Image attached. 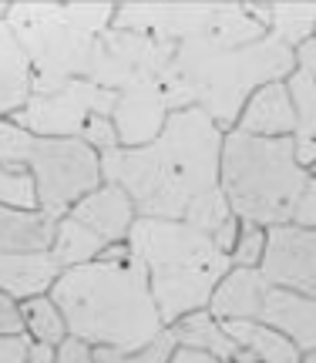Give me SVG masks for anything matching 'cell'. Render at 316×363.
I'll return each mask as SVG.
<instances>
[{
	"mask_svg": "<svg viewBox=\"0 0 316 363\" xmlns=\"http://www.w3.org/2000/svg\"><path fill=\"white\" fill-rule=\"evenodd\" d=\"M222 138L205 111H171L152 145L101 152V179L118 185L142 219L182 222L192 202L222 189Z\"/></svg>",
	"mask_w": 316,
	"mask_h": 363,
	"instance_id": "obj_1",
	"label": "cell"
},
{
	"mask_svg": "<svg viewBox=\"0 0 316 363\" xmlns=\"http://www.w3.org/2000/svg\"><path fill=\"white\" fill-rule=\"evenodd\" d=\"M51 299L64 316L67 333L88 347L138 353L165 330L148 286V269L138 256L71 266L51 286Z\"/></svg>",
	"mask_w": 316,
	"mask_h": 363,
	"instance_id": "obj_2",
	"label": "cell"
},
{
	"mask_svg": "<svg viewBox=\"0 0 316 363\" xmlns=\"http://www.w3.org/2000/svg\"><path fill=\"white\" fill-rule=\"evenodd\" d=\"M296 67L290 44L266 34L246 48H212L202 38L175 44V61L165 78L171 111L198 108L219 125H236L252 94L273 81H286Z\"/></svg>",
	"mask_w": 316,
	"mask_h": 363,
	"instance_id": "obj_3",
	"label": "cell"
},
{
	"mask_svg": "<svg viewBox=\"0 0 316 363\" xmlns=\"http://www.w3.org/2000/svg\"><path fill=\"white\" fill-rule=\"evenodd\" d=\"M125 242L132 256L145 262L148 286L165 326H175L188 313L205 310L215 286L232 269L229 252L215 246L209 233H198L185 222L138 216Z\"/></svg>",
	"mask_w": 316,
	"mask_h": 363,
	"instance_id": "obj_4",
	"label": "cell"
},
{
	"mask_svg": "<svg viewBox=\"0 0 316 363\" xmlns=\"http://www.w3.org/2000/svg\"><path fill=\"white\" fill-rule=\"evenodd\" d=\"M310 172L296 162L293 135L259 138L246 131H225L219 185L232 216L252 225H290Z\"/></svg>",
	"mask_w": 316,
	"mask_h": 363,
	"instance_id": "obj_5",
	"label": "cell"
},
{
	"mask_svg": "<svg viewBox=\"0 0 316 363\" xmlns=\"http://www.w3.org/2000/svg\"><path fill=\"white\" fill-rule=\"evenodd\" d=\"M0 165H24L38 182V206L54 219H64L101 185V155L81 138H40L0 121Z\"/></svg>",
	"mask_w": 316,
	"mask_h": 363,
	"instance_id": "obj_6",
	"label": "cell"
},
{
	"mask_svg": "<svg viewBox=\"0 0 316 363\" xmlns=\"http://www.w3.org/2000/svg\"><path fill=\"white\" fill-rule=\"evenodd\" d=\"M21 48H24L34 81H30V94H54L61 91L67 81L88 78L94 57V44L98 38L84 34L78 27L61 21V4L54 17L47 21H34V24H11Z\"/></svg>",
	"mask_w": 316,
	"mask_h": 363,
	"instance_id": "obj_7",
	"label": "cell"
},
{
	"mask_svg": "<svg viewBox=\"0 0 316 363\" xmlns=\"http://www.w3.org/2000/svg\"><path fill=\"white\" fill-rule=\"evenodd\" d=\"M171 61H175V44L171 40L108 27L105 34H98L88 81H94V84H101L108 91H125L135 88V84H152V81L165 84Z\"/></svg>",
	"mask_w": 316,
	"mask_h": 363,
	"instance_id": "obj_8",
	"label": "cell"
},
{
	"mask_svg": "<svg viewBox=\"0 0 316 363\" xmlns=\"http://www.w3.org/2000/svg\"><path fill=\"white\" fill-rule=\"evenodd\" d=\"M115 104L118 91H108L88 78H74L54 94H30L24 108L11 115V121L40 138H81L84 121L91 115L111 118Z\"/></svg>",
	"mask_w": 316,
	"mask_h": 363,
	"instance_id": "obj_9",
	"label": "cell"
},
{
	"mask_svg": "<svg viewBox=\"0 0 316 363\" xmlns=\"http://www.w3.org/2000/svg\"><path fill=\"white\" fill-rule=\"evenodd\" d=\"M259 272L273 286L316 299V229L273 225L266 233Z\"/></svg>",
	"mask_w": 316,
	"mask_h": 363,
	"instance_id": "obj_10",
	"label": "cell"
},
{
	"mask_svg": "<svg viewBox=\"0 0 316 363\" xmlns=\"http://www.w3.org/2000/svg\"><path fill=\"white\" fill-rule=\"evenodd\" d=\"M219 11L222 4H118L111 27L179 44V40L198 38Z\"/></svg>",
	"mask_w": 316,
	"mask_h": 363,
	"instance_id": "obj_11",
	"label": "cell"
},
{
	"mask_svg": "<svg viewBox=\"0 0 316 363\" xmlns=\"http://www.w3.org/2000/svg\"><path fill=\"white\" fill-rule=\"evenodd\" d=\"M169 115L171 108L162 81L118 91V104L111 111V121H115V131H118V145L121 148H145V145H152L162 135Z\"/></svg>",
	"mask_w": 316,
	"mask_h": 363,
	"instance_id": "obj_12",
	"label": "cell"
},
{
	"mask_svg": "<svg viewBox=\"0 0 316 363\" xmlns=\"http://www.w3.org/2000/svg\"><path fill=\"white\" fill-rule=\"evenodd\" d=\"M252 320L279 330L283 337H290L300 347V353L316 350V299L313 296H303V293H293V289L269 283Z\"/></svg>",
	"mask_w": 316,
	"mask_h": 363,
	"instance_id": "obj_13",
	"label": "cell"
},
{
	"mask_svg": "<svg viewBox=\"0 0 316 363\" xmlns=\"http://www.w3.org/2000/svg\"><path fill=\"white\" fill-rule=\"evenodd\" d=\"M67 216L78 219L81 225H88L94 235H101L105 246L125 242V239H128V229H132V222L138 219L132 199L121 192L118 185H111V182L98 185L91 195H84Z\"/></svg>",
	"mask_w": 316,
	"mask_h": 363,
	"instance_id": "obj_14",
	"label": "cell"
},
{
	"mask_svg": "<svg viewBox=\"0 0 316 363\" xmlns=\"http://www.w3.org/2000/svg\"><path fill=\"white\" fill-rule=\"evenodd\" d=\"M239 131L259 138H286L296 131V111H293L286 81H273L252 94L239 115Z\"/></svg>",
	"mask_w": 316,
	"mask_h": 363,
	"instance_id": "obj_15",
	"label": "cell"
},
{
	"mask_svg": "<svg viewBox=\"0 0 316 363\" xmlns=\"http://www.w3.org/2000/svg\"><path fill=\"white\" fill-rule=\"evenodd\" d=\"M57 219L47 212H24V208L0 206V252L4 256H38L51 252Z\"/></svg>",
	"mask_w": 316,
	"mask_h": 363,
	"instance_id": "obj_16",
	"label": "cell"
},
{
	"mask_svg": "<svg viewBox=\"0 0 316 363\" xmlns=\"http://www.w3.org/2000/svg\"><path fill=\"white\" fill-rule=\"evenodd\" d=\"M171 337H175L179 347L205 350L222 363H259V357L252 350H246V347H239L209 310H196L188 316H182L179 323L171 326Z\"/></svg>",
	"mask_w": 316,
	"mask_h": 363,
	"instance_id": "obj_17",
	"label": "cell"
},
{
	"mask_svg": "<svg viewBox=\"0 0 316 363\" xmlns=\"http://www.w3.org/2000/svg\"><path fill=\"white\" fill-rule=\"evenodd\" d=\"M30 81H34V71L21 40L7 21H0V118L17 115L24 108L34 91Z\"/></svg>",
	"mask_w": 316,
	"mask_h": 363,
	"instance_id": "obj_18",
	"label": "cell"
},
{
	"mask_svg": "<svg viewBox=\"0 0 316 363\" xmlns=\"http://www.w3.org/2000/svg\"><path fill=\"white\" fill-rule=\"evenodd\" d=\"M266 286H269V279L259 269H239L236 266L215 286V293L209 299V313L215 320H252Z\"/></svg>",
	"mask_w": 316,
	"mask_h": 363,
	"instance_id": "obj_19",
	"label": "cell"
},
{
	"mask_svg": "<svg viewBox=\"0 0 316 363\" xmlns=\"http://www.w3.org/2000/svg\"><path fill=\"white\" fill-rule=\"evenodd\" d=\"M61 276V266L51 259V252L38 256H4L0 252V293H11L13 299L44 296Z\"/></svg>",
	"mask_w": 316,
	"mask_h": 363,
	"instance_id": "obj_20",
	"label": "cell"
},
{
	"mask_svg": "<svg viewBox=\"0 0 316 363\" xmlns=\"http://www.w3.org/2000/svg\"><path fill=\"white\" fill-rule=\"evenodd\" d=\"M246 13H256V21L279 38L283 44H303L316 34V4H242Z\"/></svg>",
	"mask_w": 316,
	"mask_h": 363,
	"instance_id": "obj_21",
	"label": "cell"
},
{
	"mask_svg": "<svg viewBox=\"0 0 316 363\" xmlns=\"http://www.w3.org/2000/svg\"><path fill=\"white\" fill-rule=\"evenodd\" d=\"M222 330L236 340L239 347H246L259 357V363H303V353L290 337H283L273 326H263L256 320H219Z\"/></svg>",
	"mask_w": 316,
	"mask_h": 363,
	"instance_id": "obj_22",
	"label": "cell"
},
{
	"mask_svg": "<svg viewBox=\"0 0 316 363\" xmlns=\"http://www.w3.org/2000/svg\"><path fill=\"white\" fill-rule=\"evenodd\" d=\"M293 111H296V131H293V145H296V162L300 165H316V78L293 71L286 78Z\"/></svg>",
	"mask_w": 316,
	"mask_h": 363,
	"instance_id": "obj_23",
	"label": "cell"
},
{
	"mask_svg": "<svg viewBox=\"0 0 316 363\" xmlns=\"http://www.w3.org/2000/svg\"><path fill=\"white\" fill-rule=\"evenodd\" d=\"M105 252V239L94 235L88 225H81L78 219H57V235H54L51 246V259L61 266V272L71 269V266H84V262H94Z\"/></svg>",
	"mask_w": 316,
	"mask_h": 363,
	"instance_id": "obj_24",
	"label": "cell"
},
{
	"mask_svg": "<svg viewBox=\"0 0 316 363\" xmlns=\"http://www.w3.org/2000/svg\"><path fill=\"white\" fill-rule=\"evenodd\" d=\"M21 313H24L27 333L38 340V343H47V347H61V343H64V340L71 337V333H67L64 316H61V310L54 306V299H51V296L24 299Z\"/></svg>",
	"mask_w": 316,
	"mask_h": 363,
	"instance_id": "obj_25",
	"label": "cell"
},
{
	"mask_svg": "<svg viewBox=\"0 0 316 363\" xmlns=\"http://www.w3.org/2000/svg\"><path fill=\"white\" fill-rule=\"evenodd\" d=\"M0 206L34 212L38 206V182L24 165H0Z\"/></svg>",
	"mask_w": 316,
	"mask_h": 363,
	"instance_id": "obj_26",
	"label": "cell"
},
{
	"mask_svg": "<svg viewBox=\"0 0 316 363\" xmlns=\"http://www.w3.org/2000/svg\"><path fill=\"white\" fill-rule=\"evenodd\" d=\"M115 11H118V4H61V21L98 38L111 27Z\"/></svg>",
	"mask_w": 316,
	"mask_h": 363,
	"instance_id": "obj_27",
	"label": "cell"
},
{
	"mask_svg": "<svg viewBox=\"0 0 316 363\" xmlns=\"http://www.w3.org/2000/svg\"><path fill=\"white\" fill-rule=\"evenodd\" d=\"M263 249H266V229L263 225H252V222H242V225H239V242H236V249L229 252V259H232V266H239V269H259Z\"/></svg>",
	"mask_w": 316,
	"mask_h": 363,
	"instance_id": "obj_28",
	"label": "cell"
},
{
	"mask_svg": "<svg viewBox=\"0 0 316 363\" xmlns=\"http://www.w3.org/2000/svg\"><path fill=\"white\" fill-rule=\"evenodd\" d=\"M81 142H88L101 155V152H111L118 148V131H115V121L105 115H91L84 121V131H81Z\"/></svg>",
	"mask_w": 316,
	"mask_h": 363,
	"instance_id": "obj_29",
	"label": "cell"
},
{
	"mask_svg": "<svg viewBox=\"0 0 316 363\" xmlns=\"http://www.w3.org/2000/svg\"><path fill=\"white\" fill-rule=\"evenodd\" d=\"M24 313L11 293H0V337H24Z\"/></svg>",
	"mask_w": 316,
	"mask_h": 363,
	"instance_id": "obj_30",
	"label": "cell"
},
{
	"mask_svg": "<svg viewBox=\"0 0 316 363\" xmlns=\"http://www.w3.org/2000/svg\"><path fill=\"white\" fill-rule=\"evenodd\" d=\"M290 225H300V229H316V175L306 182L303 195H300V202H296V208H293Z\"/></svg>",
	"mask_w": 316,
	"mask_h": 363,
	"instance_id": "obj_31",
	"label": "cell"
},
{
	"mask_svg": "<svg viewBox=\"0 0 316 363\" xmlns=\"http://www.w3.org/2000/svg\"><path fill=\"white\" fill-rule=\"evenodd\" d=\"M54 363H94L91 360V347L78 337H67L61 347H57V357Z\"/></svg>",
	"mask_w": 316,
	"mask_h": 363,
	"instance_id": "obj_32",
	"label": "cell"
},
{
	"mask_svg": "<svg viewBox=\"0 0 316 363\" xmlns=\"http://www.w3.org/2000/svg\"><path fill=\"white\" fill-rule=\"evenodd\" d=\"M30 343L24 337H0V363H27Z\"/></svg>",
	"mask_w": 316,
	"mask_h": 363,
	"instance_id": "obj_33",
	"label": "cell"
},
{
	"mask_svg": "<svg viewBox=\"0 0 316 363\" xmlns=\"http://www.w3.org/2000/svg\"><path fill=\"white\" fill-rule=\"evenodd\" d=\"M293 54H296V71L316 78V34L310 40H303L300 48H293Z\"/></svg>",
	"mask_w": 316,
	"mask_h": 363,
	"instance_id": "obj_34",
	"label": "cell"
},
{
	"mask_svg": "<svg viewBox=\"0 0 316 363\" xmlns=\"http://www.w3.org/2000/svg\"><path fill=\"white\" fill-rule=\"evenodd\" d=\"M212 239H215V246L222 249V252H232L236 249V242H239V219L236 216H229V219L212 233Z\"/></svg>",
	"mask_w": 316,
	"mask_h": 363,
	"instance_id": "obj_35",
	"label": "cell"
},
{
	"mask_svg": "<svg viewBox=\"0 0 316 363\" xmlns=\"http://www.w3.org/2000/svg\"><path fill=\"white\" fill-rule=\"evenodd\" d=\"M169 363H222L215 360L212 353L205 350H192V347H175V353L169 357Z\"/></svg>",
	"mask_w": 316,
	"mask_h": 363,
	"instance_id": "obj_36",
	"label": "cell"
},
{
	"mask_svg": "<svg viewBox=\"0 0 316 363\" xmlns=\"http://www.w3.org/2000/svg\"><path fill=\"white\" fill-rule=\"evenodd\" d=\"M57 357V347H47V343H30L27 350V363H54Z\"/></svg>",
	"mask_w": 316,
	"mask_h": 363,
	"instance_id": "obj_37",
	"label": "cell"
},
{
	"mask_svg": "<svg viewBox=\"0 0 316 363\" xmlns=\"http://www.w3.org/2000/svg\"><path fill=\"white\" fill-rule=\"evenodd\" d=\"M303 363H316V350H310V353H303Z\"/></svg>",
	"mask_w": 316,
	"mask_h": 363,
	"instance_id": "obj_38",
	"label": "cell"
}]
</instances>
